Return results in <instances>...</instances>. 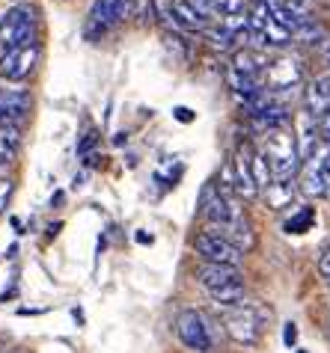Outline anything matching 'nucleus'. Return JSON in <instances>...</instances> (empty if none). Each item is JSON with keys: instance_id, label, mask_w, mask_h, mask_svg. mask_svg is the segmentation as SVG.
Listing matches in <instances>:
<instances>
[{"instance_id": "f257e3e1", "label": "nucleus", "mask_w": 330, "mask_h": 353, "mask_svg": "<svg viewBox=\"0 0 330 353\" xmlns=\"http://www.w3.org/2000/svg\"><path fill=\"white\" fill-rule=\"evenodd\" d=\"M262 154L274 172V179H295L300 166V152H298V137L295 131L283 125V128H271L262 134Z\"/></svg>"}, {"instance_id": "f03ea898", "label": "nucleus", "mask_w": 330, "mask_h": 353, "mask_svg": "<svg viewBox=\"0 0 330 353\" xmlns=\"http://www.w3.org/2000/svg\"><path fill=\"white\" fill-rule=\"evenodd\" d=\"M265 321H271V309L262 306L259 300H250V303L241 300L238 306L223 309V330H226V336L235 345H244V347H253L259 341Z\"/></svg>"}, {"instance_id": "7ed1b4c3", "label": "nucleus", "mask_w": 330, "mask_h": 353, "mask_svg": "<svg viewBox=\"0 0 330 353\" xmlns=\"http://www.w3.org/2000/svg\"><path fill=\"white\" fill-rule=\"evenodd\" d=\"M36 9L33 6H12L9 12L0 18V60L3 57H12L18 54L21 48L33 45L36 42Z\"/></svg>"}, {"instance_id": "20e7f679", "label": "nucleus", "mask_w": 330, "mask_h": 353, "mask_svg": "<svg viewBox=\"0 0 330 353\" xmlns=\"http://www.w3.org/2000/svg\"><path fill=\"white\" fill-rule=\"evenodd\" d=\"M304 63L298 60V57H277V60H268L265 72H262V83H265V90L277 92V95H289L292 90H298L300 83H304Z\"/></svg>"}, {"instance_id": "39448f33", "label": "nucleus", "mask_w": 330, "mask_h": 353, "mask_svg": "<svg viewBox=\"0 0 330 353\" xmlns=\"http://www.w3.org/2000/svg\"><path fill=\"white\" fill-rule=\"evenodd\" d=\"M176 336H179L182 345L193 353H211V347H215L208 321L197 309H182L176 315Z\"/></svg>"}, {"instance_id": "423d86ee", "label": "nucleus", "mask_w": 330, "mask_h": 353, "mask_svg": "<svg viewBox=\"0 0 330 353\" xmlns=\"http://www.w3.org/2000/svg\"><path fill=\"white\" fill-rule=\"evenodd\" d=\"M193 250H197V256L206 264H229V268H241V261H244V252H241L235 243L226 241L217 232H208V229L197 234Z\"/></svg>"}, {"instance_id": "0eeeda50", "label": "nucleus", "mask_w": 330, "mask_h": 353, "mask_svg": "<svg viewBox=\"0 0 330 353\" xmlns=\"http://www.w3.org/2000/svg\"><path fill=\"white\" fill-rule=\"evenodd\" d=\"M131 15V0H95L90 9V21H86V36L95 39V33L104 36L119 21Z\"/></svg>"}, {"instance_id": "6e6552de", "label": "nucleus", "mask_w": 330, "mask_h": 353, "mask_svg": "<svg viewBox=\"0 0 330 353\" xmlns=\"http://www.w3.org/2000/svg\"><path fill=\"white\" fill-rule=\"evenodd\" d=\"M229 184H232V193L241 196V199H256L259 196V184L253 175V149L250 145L238 149L235 161L229 166Z\"/></svg>"}, {"instance_id": "1a4fd4ad", "label": "nucleus", "mask_w": 330, "mask_h": 353, "mask_svg": "<svg viewBox=\"0 0 330 353\" xmlns=\"http://www.w3.org/2000/svg\"><path fill=\"white\" fill-rule=\"evenodd\" d=\"M39 60H42V48H39V42H33L21 48L18 54L0 60V77H6V81H27L33 74V68L39 65Z\"/></svg>"}, {"instance_id": "9d476101", "label": "nucleus", "mask_w": 330, "mask_h": 353, "mask_svg": "<svg viewBox=\"0 0 330 353\" xmlns=\"http://www.w3.org/2000/svg\"><path fill=\"white\" fill-rule=\"evenodd\" d=\"M30 95L24 90H0V125H21L30 116Z\"/></svg>"}, {"instance_id": "9b49d317", "label": "nucleus", "mask_w": 330, "mask_h": 353, "mask_svg": "<svg viewBox=\"0 0 330 353\" xmlns=\"http://www.w3.org/2000/svg\"><path fill=\"white\" fill-rule=\"evenodd\" d=\"M271 9H274V18L286 27L289 33L300 30L304 24L313 21V12H309L307 3H298V0H268Z\"/></svg>"}, {"instance_id": "f8f14e48", "label": "nucleus", "mask_w": 330, "mask_h": 353, "mask_svg": "<svg viewBox=\"0 0 330 353\" xmlns=\"http://www.w3.org/2000/svg\"><path fill=\"white\" fill-rule=\"evenodd\" d=\"M268 65V57L262 51H253V48H241V51L232 54L229 72L238 77H247V81H262V72Z\"/></svg>"}, {"instance_id": "ddd939ff", "label": "nucleus", "mask_w": 330, "mask_h": 353, "mask_svg": "<svg viewBox=\"0 0 330 353\" xmlns=\"http://www.w3.org/2000/svg\"><path fill=\"white\" fill-rule=\"evenodd\" d=\"M238 279H241V270L229 268V264H206V261H202L200 270H197V282L208 294L226 288V285H232V282H238Z\"/></svg>"}, {"instance_id": "4468645a", "label": "nucleus", "mask_w": 330, "mask_h": 353, "mask_svg": "<svg viewBox=\"0 0 330 353\" xmlns=\"http://www.w3.org/2000/svg\"><path fill=\"white\" fill-rule=\"evenodd\" d=\"M304 104H307V113L309 116H324L330 110V74L316 77L313 83L304 90Z\"/></svg>"}, {"instance_id": "2eb2a0df", "label": "nucleus", "mask_w": 330, "mask_h": 353, "mask_svg": "<svg viewBox=\"0 0 330 353\" xmlns=\"http://www.w3.org/2000/svg\"><path fill=\"white\" fill-rule=\"evenodd\" d=\"M295 193H298V181L295 179H274L265 190H262V196H265V202H268L271 211L289 208L292 199H295Z\"/></svg>"}, {"instance_id": "dca6fc26", "label": "nucleus", "mask_w": 330, "mask_h": 353, "mask_svg": "<svg viewBox=\"0 0 330 353\" xmlns=\"http://www.w3.org/2000/svg\"><path fill=\"white\" fill-rule=\"evenodd\" d=\"M208 232H215V229H208ZM217 234H223L226 241H232L241 252H250L256 247V232H253V223H250L247 214H244V217H238L232 225H226V229H220Z\"/></svg>"}, {"instance_id": "f3484780", "label": "nucleus", "mask_w": 330, "mask_h": 353, "mask_svg": "<svg viewBox=\"0 0 330 353\" xmlns=\"http://www.w3.org/2000/svg\"><path fill=\"white\" fill-rule=\"evenodd\" d=\"M170 15L176 18V24H182V27H191V30H206V27H211V21L208 18H202L197 9L193 6H188L184 0H170Z\"/></svg>"}, {"instance_id": "a211bd4d", "label": "nucleus", "mask_w": 330, "mask_h": 353, "mask_svg": "<svg viewBox=\"0 0 330 353\" xmlns=\"http://www.w3.org/2000/svg\"><path fill=\"white\" fill-rule=\"evenodd\" d=\"M300 193L304 196H327V184L322 179V170H318V163H307L304 166V175H300Z\"/></svg>"}, {"instance_id": "6ab92c4d", "label": "nucleus", "mask_w": 330, "mask_h": 353, "mask_svg": "<svg viewBox=\"0 0 330 353\" xmlns=\"http://www.w3.org/2000/svg\"><path fill=\"white\" fill-rule=\"evenodd\" d=\"M244 279H238V282H232V285L226 288H220V291H211V300L217 303V306L223 309H232V306H238L241 300H244Z\"/></svg>"}, {"instance_id": "aec40b11", "label": "nucleus", "mask_w": 330, "mask_h": 353, "mask_svg": "<svg viewBox=\"0 0 330 353\" xmlns=\"http://www.w3.org/2000/svg\"><path fill=\"white\" fill-rule=\"evenodd\" d=\"M313 223H316V208L304 205V208H298L292 217L283 223V229H286V234H304V232H309Z\"/></svg>"}, {"instance_id": "412c9836", "label": "nucleus", "mask_w": 330, "mask_h": 353, "mask_svg": "<svg viewBox=\"0 0 330 353\" xmlns=\"http://www.w3.org/2000/svg\"><path fill=\"white\" fill-rule=\"evenodd\" d=\"M324 39H327V33H324V27L318 24L316 18H313L309 24L300 27V30H295V33H292V42H304V45H316V42L322 45Z\"/></svg>"}, {"instance_id": "4be33fe9", "label": "nucleus", "mask_w": 330, "mask_h": 353, "mask_svg": "<svg viewBox=\"0 0 330 353\" xmlns=\"http://www.w3.org/2000/svg\"><path fill=\"white\" fill-rule=\"evenodd\" d=\"M250 0H211V15L229 18V15H244Z\"/></svg>"}, {"instance_id": "5701e85b", "label": "nucleus", "mask_w": 330, "mask_h": 353, "mask_svg": "<svg viewBox=\"0 0 330 353\" xmlns=\"http://www.w3.org/2000/svg\"><path fill=\"white\" fill-rule=\"evenodd\" d=\"M202 36L208 39V42H211V48H215V51H229V48L238 42V39L232 36L229 30H223V27H206V30H202Z\"/></svg>"}, {"instance_id": "b1692460", "label": "nucleus", "mask_w": 330, "mask_h": 353, "mask_svg": "<svg viewBox=\"0 0 330 353\" xmlns=\"http://www.w3.org/2000/svg\"><path fill=\"white\" fill-rule=\"evenodd\" d=\"M0 140L9 145H21V125H0Z\"/></svg>"}, {"instance_id": "393cba45", "label": "nucleus", "mask_w": 330, "mask_h": 353, "mask_svg": "<svg viewBox=\"0 0 330 353\" xmlns=\"http://www.w3.org/2000/svg\"><path fill=\"white\" fill-rule=\"evenodd\" d=\"M164 42H167L170 51H176V54H179V60H188V48L182 45V39H179V36H170V33H167V36H164Z\"/></svg>"}, {"instance_id": "a878e982", "label": "nucleus", "mask_w": 330, "mask_h": 353, "mask_svg": "<svg viewBox=\"0 0 330 353\" xmlns=\"http://www.w3.org/2000/svg\"><path fill=\"white\" fill-rule=\"evenodd\" d=\"M184 3L193 6V9H197V12H200L202 18H208V21H211V18H215V15H211V0H184Z\"/></svg>"}, {"instance_id": "bb28decb", "label": "nucleus", "mask_w": 330, "mask_h": 353, "mask_svg": "<svg viewBox=\"0 0 330 353\" xmlns=\"http://www.w3.org/2000/svg\"><path fill=\"white\" fill-rule=\"evenodd\" d=\"M9 196H12V181L0 179V214H3V208L9 205Z\"/></svg>"}, {"instance_id": "cd10ccee", "label": "nucleus", "mask_w": 330, "mask_h": 353, "mask_svg": "<svg viewBox=\"0 0 330 353\" xmlns=\"http://www.w3.org/2000/svg\"><path fill=\"white\" fill-rule=\"evenodd\" d=\"M15 152H18L15 145H9V143L0 140V163H6V166H9V163L15 161Z\"/></svg>"}, {"instance_id": "c85d7f7f", "label": "nucleus", "mask_w": 330, "mask_h": 353, "mask_svg": "<svg viewBox=\"0 0 330 353\" xmlns=\"http://www.w3.org/2000/svg\"><path fill=\"white\" fill-rule=\"evenodd\" d=\"M95 143H99V134H95V131H90V134H86L81 143H77V154H86V152H90Z\"/></svg>"}, {"instance_id": "c756f323", "label": "nucleus", "mask_w": 330, "mask_h": 353, "mask_svg": "<svg viewBox=\"0 0 330 353\" xmlns=\"http://www.w3.org/2000/svg\"><path fill=\"white\" fill-rule=\"evenodd\" d=\"M316 122H318V134H322V140L330 143V110H327L324 116H318Z\"/></svg>"}, {"instance_id": "7c9ffc66", "label": "nucleus", "mask_w": 330, "mask_h": 353, "mask_svg": "<svg viewBox=\"0 0 330 353\" xmlns=\"http://www.w3.org/2000/svg\"><path fill=\"white\" fill-rule=\"evenodd\" d=\"M318 170H322V179H324V184H327V193H330V152L318 158Z\"/></svg>"}, {"instance_id": "2f4dec72", "label": "nucleus", "mask_w": 330, "mask_h": 353, "mask_svg": "<svg viewBox=\"0 0 330 353\" xmlns=\"http://www.w3.org/2000/svg\"><path fill=\"white\" fill-rule=\"evenodd\" d=\"M283 341H286V347H295V345H298V327H295V323H286Z\"/></svg>"}, {"instance_id": "473e14b6", "label": "nucleus", "mask_w": 330, "mask_h": 353, "mask_svg": "<svg viewBox=\"0 0 330 353\" xmlns=\"http://www.w3.org/2000/svg\"><path fill=\"white\" fill-rule=\"evenodd\" d=\"M318 273H322V276L330 282V247L322 252V259H318Z\"/></svg>"}, {"instance_id": "72a5a7b5", "label": "nucleus", "mask_w": 330, "mask_h": 353, "mask_svg": "<svg viewBox=\"0 0 330 353\" xmlns=\"http://www.w3.org/2000/svg\"><path fill=\"white\" fill-rule=\"evenodd\" d=\"M173 113H176V119H179V122H193V113L188 110V107H176Z\"/></svg>"}, {"instance_id": "f704fd0d", "label": "nucleus", "mask_w": 330, "mask_h": 353, "mask_svg": "<svg viewBox=\"0 0 330 353\" xmlns=\"http://www.w3.org/2000/svg\"><path fill=\"white\" fill-rule=\"evenodd\" d=\"M322 57L330 63V39H324V42H322Z\"/></svg>"}, {"instance_id": "c9c22d12", "label": "nucleus", "mask_w": 330, "mask_h": 353, "mask_svg": "<svg viewBox=\"0 0 330 353\" xmlns=\"http://www.w3.org/2000/svg\"><path fill=\"white\" fill-rule=\"evenodd\" d=\"M298 3H307V0H298Z\"/></svg>"}, {"instance_id": "e433bc0d", "label": "nucleus", "mask_w": 330, "mask_h": 353, "mask_svg": "<svg viewBox=\"0 0 330 353\" xmlns=\"http://www.w3.org/2000/svg\"><path fill=\"white\" fill-rule=\"evenodd\" d=\"M300 353H304V350H300Z\"/></svg>"}]
</instances>
